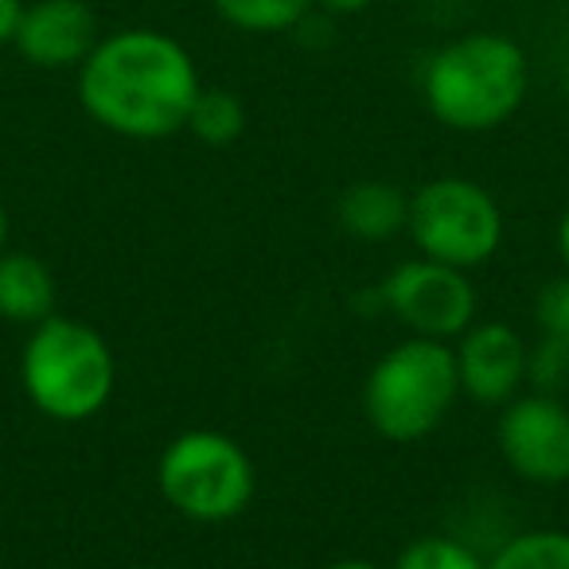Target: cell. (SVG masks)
<instances>
[{"mask_svg":"<svg viewBox=\"0 0 569 569\" xmlns=\"http://www.w3.org/2000/svg\"><path fill=\"white\" fill-rule=\"evenodd\" d=\"M9 234H12V219H9V207L0 199V253L9 250Z\"/></svg>","mask_w":569,"mask_h":569,"instance_id":"23","label":"cell"},{"mask_svg":"<svg viewBox=\"0 0 569 569\" xmlns=\"http://www.w3.org/2000/svg\"><path fill=\"white\" fill-rule=\"evenodd\" d=\"M98 40H102V24L87 0H36L20 12L12 48L40 71H67V67L79 71Z\"/></svg>","mask_w":569,"mask_h":569,"instance_id":"10","label":"cell"},{"mask_svg":"<svg viewBox=\"0 0 569 569\" xmlns=\"http://www.w3.org/2000/svg\"><path fill=\"white\" fill-rule=\"evenodd\" d=\"M59 281L43 258L28 250L0 253V320L36 328L40 320L56 317Z\"/></svg>","mask_w":569,"mask_h":569,"instance_id":"11","label":"cell"},{"mask_svg":"<svg viewBox=\"0 0 569 569\" xmlns=\"http://www.w3.org/2000/svg\"><path fill=\"white\" fill-rule=\"evenodd\" d=\"M336 219L359 242H390L406 234L410 196L390 180H359L336 199Z\"/></svg>","mask_w":569,"mask_h":569,"instance_id":"12","label":"cell"},{"mask_svg":"<svg viewBox=\"0 0 569 569\" xmlns=\"http://www.w3.org/2000/svg\"><path fill=\"white\" fill-rule=\"evenodd\" d=\"M457 356L460 395L480 406H507L515 395L527 390V356L530 343L519 328L503 320H476L452 348Z\"/></svg>","mask_w":569,"mask_h":569,"instance_id":"9","label":"cell"},{"mask_svg":"<svg viewBox=\"0 0 569 569\" xmlns=\"http://www.w3.org/2000/svg\"><path fill=\"white\" fill-rule=\"evenodd\" d=\"M488 569H569V530H519L491 553Z\"/></svg>","mask_w":569,"mask_h":569,"instance_id":"15","label":"cell"},{"mask_svg":"<svg viewBox=\"0 0 569 569\" xmlns=\"http://www.w3.org/2000/svg\"><path fill=\"white\" fill-rule=\"evenodd\" d=\"M390 569H488V558L457 535H421L398 550Z\"/></svg>","mask_w":569,"mask_h":569,"instance_id":"16","label":"cell"},{"mask_svg":"<svg viewBox=\"0 0 569 569\" xmlns=\"http://www.w3.org/2000/svg\"><path fill=\"white\" fill-rule=\"evenodd\" d=\"M199 71L191 51L157 28L102 36L79 67V106L90 121L129 141H164L188 129Z\"/></svg>","mask_w":569,"mask_h":569,"instance_id":"1","label":"cell"},{"mask_svg":"<svg viewBox=\"0 0 569 569\" xmlns=\"http://www.w3.org/2000/svg\"><path fill=\"white\" fill-rule=\"evenodd\" d=\"M566 106H569V63H566Z\"/></svg>","mask_w":569,"mask_h":569,"instance_id":"24","label":"cell"},{"mask_svg":"<svg viewBox=\"0 0 569 569\" xmlns=\"http://www.w3.org/2000/svg\"><path fill=\"white\" fill-rule=\"evenodd\" d=\"M317 4L336 12V17H356V12H367L371 4H379V0H317Z\"/></svg>","mask_w":569,"mask_h":569,"instance_id":"20","label":"cell"},{"mask_svg":"<svg viewBox=\"0 0 569 569\" xmlns=\"http://www.w3.org/2000/svg\"><path fill=\"white\" fill-rule=\"evenodd\" d=\"M406 234L421 258L472 273L499 253L507 219L499 199L483 183L468 176H437L410 196Z\"/></svg>","mask_w":569,"mask_h":569,"instance_id":"6","label":"cell"},{"mask_svg":"<svg viewBox=\"0 0 569 569\" xmlns=\"http://www.w3.org/2000/svg\"><path fill=\"white\" fill-rule=\"evenodd\" d=\"M530 90V59L503 32H468L441 43L421 71L426 110L457 133H488L511 121Z\"/></svg>","mask_w":569,"mask_h":569,"instance_id":"2","label":"cell"},{"mask_svg":"<svg viewBox=\"0 0 569 569\" xmlns=\"http://www.w3.org/2000/svg\"><path fill=\"white\" fill-rule=\"evenodd\" d=\"M20 12H24V0H0V48L12 43V36H17Z\"/></svg>","mask_w":569,"mask_h":569,"instance_id":"19","label":"cell"},{"mask_svg":"<svg viewBox=\"0 0 569 569\" xmlns=\"http://www.w3.org/2000/svg\"><path fill=\"white\" fill-rule=\"evenodd\" d=\"M496 449L511 476L530 488L569 483V402L561 395L522 390L499 406Z\"/></svg>","mask_w":569,"mask_h":569,"instance_id":"8","label":"cell"},{"mask_svg":"<svg viewBox=\"0 0 569 569\" xmlns=\"http://www.w3.org/2000/svg\"><path fill=\"white\" fill-rule=\"evenodd\" d=\"M569 387V348L558 340H538L530 343L527 356V390H542V395H561Z\"/></svg>","mask_w":569,"mask_h":569,"instance_id":"17","label":"cell"},{"mask_svg":"<svg viewBox=\"0 0 569 569\" xmlns=\"http://www.w3.org/2000/svg\"><path fill=\"white\" fill-rule=\"evenodd\" d=\"M535 317L546 340H558L561 348H569V273L550 281L542 293H538Z\"/></svg>","mask_w":569,"mask_h":569,"instance_id":"18","label":"cell"},{"mask_svg":"<svg viewBox=\"0 0 569 569\" xmlns=\"http://www.w3.org/2000/svg\"><path fill=\"white\" fill-rule=\"evenodd\" d=\"M317 0H211V9L230 28L250 36H281L309 20Z\"/></svg>","mask_w":569,"mask_h":569,"instance_id":"13","label":"cell"},{"mask_svg":"<svg viewBox=\"0 0 569 569\" xmlns=\"http://www.w3.org/2000/svg\"><path fill=\"white\" fill-rule=\"evenodd\" d=\"M460 398L452 343L406 336L363 379V418L395 445L426 441Z\"/></svg>","mask_w":569,"mask_h":569,"instance_id":"4","label":"cell"},{"mask_svg":"<svg viewBox=\"0 0 569 569\" xmlns=\"http://www.w3.org/2000/svg\"><path fill=\"white\" fill-rule=\"evenodd\" d=\"M188 133L207 149H227L246 133V102L234 90L203 87L188 113Z\"/></svg>","mask_w":569,"mask_h":569,"instance_id":"14","label":"cell"},{"mask_svg":"<svg viewBox=\"0 0 569 569\" xmlns=\"http://www.w3.org/2000/svg\"><path fill=\"white\" fill-rule=\"evenodd\" d=\"M320 569H382V566H375V561H367V558H340V561H328V566H320Z\"/></svg>","mask_w":569,"mask_h":569,"instance_id":"22","label":"cell"},{"mask_svg":"<svg viewBox=\"0 0 569 569\" xmlns=\"http://www.w3.org/2000/svg\"><path fill=\"white\" fill-rule=\"evenodd\" d=\"M558 258H561V266H566V273H569V203H566V211H561V219H558Z\"/></svg>","mask_w":569,"mask_h":569,"instance_id":"21","label":"cell"},{"mask_svg":"<svg viewBox=\"0 0 569 569\" xmlns=\"http://www.w3.org/2000/svg\"><path fill=\"white\" fill-rule=\"evenodd\" d=\"M24 398L59 426H82L110 406L118 387V359L94 325L79 317L40 320L20 348Z\"/></svg>","mask_w":569,"mask_h":569,"instance_id":"3","label":"cell"},{"mask_svg":"<svg viewBox=\"0 0 569 569\" xmlns=\"http://www.w3.org/2000/svg\"><path fill=\"white\" fill-rule=\"evenodd\" d=\"M157 491L176 515L219 527L253 503L258 468L246 445L222 429H183L160 449Z\"/></svg>","mask_w":569,"mask_h":569,"instance_id":"5","label":"cell"},{"mask_svg":"<svg viewBox=\"0 0 569 569\" xmlns=\"http://www.w3.org/2000/svg\"><path fill=\"white\" fill-rule=\"evenodd\" d=\"M379 305L406 328V336L445 343H457L480 312L472 273L421 253L390 269L379 284Z\"/></svg>","mask_w":569,"mask_h":569,"instance_id":"7","label":"cell"}]
</instances>
